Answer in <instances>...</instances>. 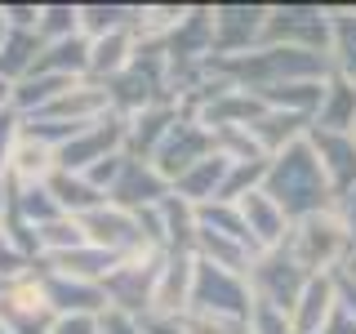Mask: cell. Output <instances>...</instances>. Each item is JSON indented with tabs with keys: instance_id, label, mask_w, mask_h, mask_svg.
Segmentation results:
<instances>
[{
	"instance_id": "4",
	"label": "cell",
	"mask_w": 356,
	"mask_h": 334,
	"mask_svg": "<svg viewBox=\"0 0 356 334\" xmlns=\"http://www.w3.org/2000/svg\"><path fill=\"white\" fill-rule=\"evenodd\" d=\"M352 134H356V129H352Z\"/></svg>"
},
{
	"instance_id": "1",
	"label": "cell",
	"mask_w": 356,
	"mask_h": 334,
	"mask_svg": "<svg viewBox=\"0 0 356 334\" xmlns=\"http://www.w3.org/2000/svg\"><path fill=\"white\" fill-rule=\"evenodd\" d=\"M352 232L343 228L339 214L321 209V214H307L298 223V237H294V254H298V267L312 276H330L334 263H348L352 254Z\"/></svg>"
},
{
	"instance_id": "2",
	"label": "cell",
	"mask_w": 356,
	"mask_h": 334,
	"mask_svg": "<svg viewBox=\"0 0 356 334\" xmlns=\"http://www.w3.org/2000/svg\"><path fill=\"white\" fill-rule=\"evenodd\" d=\"M334 54H339V72L343 81L356 85V14L334 22Z\"/></svg>"
},
{
	"instance_id": "3",
	"label": "cell",
	"mask_w": 356,
	"mask_h": 334,
	"mask_svg": "<svg viewBox=\"0 0 356 334\" xmlns=\"http://www.w3.org/2000/svg\"><path fill=\"white\" fill-rule=\"evenodd\" d=\"M343 272H348L352 281H356V245H352V254H348V267H343Z\"/></svg>"
}]
</instances>
